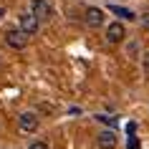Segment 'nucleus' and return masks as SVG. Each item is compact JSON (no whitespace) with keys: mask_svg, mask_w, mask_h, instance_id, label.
Returning a JSON list of instances; mask_svg holds the SVG:
<instances>
[{"mask_svg":"<svg viewBox=\"0 0 149 149\" xmlns=\"http://www.w3.org/2000/svg\"><path fill=\"white\" fill-rule=\"evenodd\" d=\"M5 43H8L10 48H15V51H23V48L28 46V36H25L20 28H13V31L5 33Z\"/></svg>","mask_w":149,"mask_h":149,"instance_id":"3","label":"nucleus"},{"mask_svg":"<svg viewBox=\"0 0 149 149\" xmlns=\"http://www.w3.org/2000/svg\"><path fill=\"white\" fill-rule=\"evenodd\" d=\"M38 28H40V20L33 15V13H23V15H20V31H23L25 36H36Z\"/></svg>","mask_w":149,"mask_h":149,"instance_id":"5","label":"nucleus"},{"mask_svg":"<svg viewBox=\"0 0 149 149\" xmlns=\"http://www.w3.org/2000/svg\"><path fill=\"white\" fill-rule=\"evenodd\" d=\"M3 15H5V8H0V20H3Z\"/></svg>","mask_w":149,"mask_h":149,"instance_id":"16","label":"nucleus"},{"mask_svg":"<svg viewBox=\"0 0 149 149\" xmlns=\"http://www.w3.org/2000/svg\"><path fill=\"white\" fill-rule=\"evenodd\" d=\"M134 132H136V124H134V121H132V124H126V134L134 136Z\"/></svg>","mask_w":149,"mask_h":149,"instance_id":"15","label":"nucleus"},{"mask_svg":"<svg viewBox=\"0 0 149 149\" xmlns=\"http://www.w3.org/2000/svg\"><path fill=\"white\" fill-rule=\"evenodd\" d=\"M28 149H48V144H46V141H33Z\"/></svg>","mask_w":149,"mask_h":149,"instance_id":"13","label":"nucleus"},{"mask_svg":"<svg viewBox=\"0 0 149 149\" xmlns=\"http://www.w3.org/2000/svg\"><path fill=\"white\" fill-rule=\"evenodd\" d=\"M126 149H141V141L136 139V136H129V139H126Z\"/></svg>","mask_w":149,"mask_h":149,"instance_id":"11","label":"nucleus"},{"mask_svg":"<svg viewBox=\"0 0 149 149\" xmlns=\"http://www.w3.org/2000/svg\"><path fill=\"white\" fill-rule=\"evenodd\" d=\"M109 10L114 13V15H119L121 20H129V23H132V20H136V13H132L129 8H121V5H109Z\"/></svg>","mask_w":149,"mask_h":149,"instance_id":"8","label":"nucleus"},{"mask_svg":"<svg viewBox=\"0 0 149 149\" xmlns=\"http://www.w3.org/2000/svg\"><path fill=\"white\" fill-rule=\"evenodd\" d=\"M38 124H40V119H38V114H36V111H23V114L18 116V126H20V132H25V134L36 132V129H38Z\"/></svg>","mask_w":149,"mask_h":149,"instance_id":"1","label":"nucleus"},{"mask_svg":"<svg viewBox=\"0 0 149 149\" xmlns=\"http://www.w3.org/2000/svg\"><path fill=\"white\" fill-rule=\"evenodd\" d=\"M116 144H119V139H116L114 129H106V132H101L96 136V147L99 149H116Z\"/></svg>","mask_w":149,"mask_h":149,"instance_id":"6","label":"nucleus"},{"mask_svg":"<svg viewBox=\"0 0 149 149\" xmlns=\"http://www.w3.org/2000/svg\"><path fill=\"white\" fill-rule=\"evenodd\" d=\"M141 68H144V73H149V51L141 53Z\"/></svg>","mask_w":149,"mask_h":149,"instance_id":"12","label":"nucleus"},{"mask_svg":"<svg viewBox=\"0 0 149 149\" xmlns=\"http://www.w3.org/2000/svg\"><path fill=\"white\" fill-rule=\"evenodd\" d=\"M136 53H139V43H136V40H132V43L126 46V56H132V58H136Z\"/></svg>","mask_w":149,"mask_h":149,"instance_id":"10","label":"nucleus"},{"mask_svg":"<svg viewBox=\"0 0 149 149\" xmlns=\"http://www.w3.org/2000/svg\"><path fill=\"white\" fill-rule=\"evenodd\" d=\"M124 38H126V28H124V23H109V28H106V43H111V46H119Z\"/></svg>","mask_w":149,"mask_h":149,"instance_id":"4","label":"nucleus"},{"mask_svg":"<svg viewBox=\"0 0 149 149\" xmlns=\"http://www.w3.org/2000/svg\"><path fill=\"white\" fill-rule=\"evenodd\" d=\"M0 66H3V58H0Z\"/></svg>","mask_w":149,"mask_h":149,"instance_id":"17","label":"nucleus"},{"mask_svg":"<svg viewBox=\"0 0 149 149\" xmlns=\"http://www.w3.org/2000/svg\"><path fill=\"white\" fill-rule=\"evenodd\" d=\"M33 15L38 18V20H48V18L53 15V0H33Z\"/></svg>","mask_w":149,"mask_h":149,"instance_id":"2","label":"nucleus"},{"mask_svg":"<svg viewBox=\"0 0 149 149\" xmlns=\"http://www.w3.org/2000/svg\"><path fill=\"white\" fill-rule=\"evenodd\" d=\"M96 119H99L101 124H106L109 129H114V126L119 124V121H116V116H106V114H96Z\"/></svg>","mask_w":149,"mask_h":149,"instance_id":"9","label":"nucleus"},{"mask_svg":"<svg viewBox=\"0 0 149 149\" xmlns=\"http://www.w3.org/2000/svg\"><path fill=\"white\" fill-rule=\"evenodd\" d=\"M141 28H144V31H149V13H144V15H141Z\"/></svg>","mask_w":149,"mask_h":149,"instance_id":"14","label":"nucleus"},{"mask_svg":"<svg viewBox=\"0 0 149 149\" xmlns=\"http://www.w3.org/2000/svg\"><path fill=\"white\" fill-rule=\"evenodd\" d=\"M88 28H101L104 25V10L101 8H86V15H84Z\"/></svg>","mask_w":149,"mask_h":149,"instance_id":"7","label":"nucleus"}]
</instances>
